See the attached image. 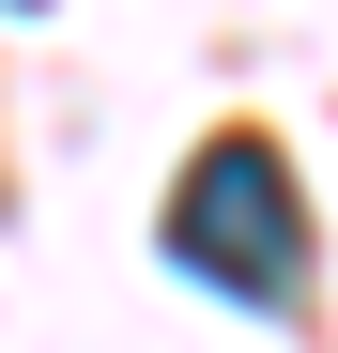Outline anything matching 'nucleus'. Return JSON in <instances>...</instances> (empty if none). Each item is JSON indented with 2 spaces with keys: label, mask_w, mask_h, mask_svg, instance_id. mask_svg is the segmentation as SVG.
I'll list each match as a JSON object with an SVG mask.
<instances>
[{
  "label": "nucleus",
  "mask_w": 338,
  "mask_h": 353,
  "mask_svg": "<svg viewBox=\"0 0 338 353\" xmlns=\"http://www.w3.org/2000/svg\"><path fill=\"white\" fill-rule=\"evenodd\" d=\"M169 261L200 292H231V307H292L308 292V200H292V169H277V139H200L185 154V185H169Z\"/></svg>",
  "instance_id": "f257e3e1"
}]
</instances>
